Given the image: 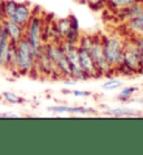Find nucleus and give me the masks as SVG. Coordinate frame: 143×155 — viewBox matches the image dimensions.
Here are the masks:
<instances>
[{
	"mask_svg": "<svg viewBox=\"0 0 143 155\" xmlns=\"http://www.w3.org/2000/svg\"><path fill=\"white\" fill-rule=\"evenodd\" d=\"M115 72L122 75H126V77L143 74V65L138 54V47L133 44L131 39L125 41L123 60L121 64H119L115 68Z\"/></svg>",
	"mask_w": 143,
	"mask_h": 155,
	"instance_id": "f257e3e1",
	"label": "nucleus"
},
{
	"mask_svg": "<svg viewBox=\"0 0 143 155\" xmlns=\"http://www.w3.org/2000/svg\"><path fill=\"white\" fill-rule=\"evenodd\" d=\"M17 75H33L36 71V58L33 53L30 43L25 37L16 45Z\"/></svg>",
	"mask_w": 143,
	"mask_h": 155,
	"instance_id": "f03ea898",
	"label": "nucleus"
},
{
	"mask_svg": "<svg viewBox=\"0 0 143 155\" xmlns=\"http://www.w3.org/2000/svg\"><path fill=\"white\" fill-rule=\"evenodd\" d=\"M26 38L30 43L33 53L35 58H37L42 54L44 48V21L40 14H34L29 20V23L26 25Z\"/></svg>",
	"mask_w": 143,
	"mask_h": 155,
	"instance_id": "7ed1b4c3",
	"label": "nucleus"
},
{
	"mask_svg": "<svg viewBox=\"0 0 143 155\" xmlns=\"http://www.w3.org/2000/svg\"><path fill=\"white\" fill-rule=\"evenodd\" d=\"M44 51L47 56L50 58V61L56 65L62 79L72 80L70 62L62 46V41L61 42H46L44 44Z\"/></svg>",
	"mask_w": 143,
	"mask_h": 155,
	"instance_id": "20e7f679",
	"label": "nucleus"
},
{
	"mask_svg": "<svg viewBox=\"0 0 143 155\" xmlns=\"http://www.w3.org/2000/svg\"><path fill=\"white\" fill-rule=\"evenodd\" d=\"M89 53L94 60L96 70L98 72V75L106 78H112L113 74H115V69L108 63L107 58L105 56L104 47H103V36L94 35L93 45L89 50Z\"/></svg>",
	"mask_w": 143,
	"mask_h": 155,
	"instance_id": "39448f33",
	"label": "nucleus"
},
{
	"mask_svg": "<svg viewBox=\"0 0 143 155\" xmlns=\"http://www.w3.org/2000/svg\"><path fill=\"white\" fill-rule=\"evenodd\" d=\"M125 41L119 36H103V47L108 63L115 69L123 60Z\"/></svg>",
	"mask_w": 143,
	"mask_h": 155,
	"instance_id": "423d86ee",
	"label": "nucleus"
},
{
	"mask_svg": "<svg viewBox=\"0 0 143 155\" xmlns=\"http://www.w3.org/2000/svg\"><path fill=\"white\" fill-rule=\"evenodd\" d=\"M62 46L66 53V56L68 58L70 66V79L76 81H83L87 80L85 73L83 72L79 64V58H78V46L75 44H70L65 41H62Z\"/></svg>",
	"mask_w": 143,
	"mask_h": 155,
	"instance_id": "0eeeda50",
	"label": "nucleus"
},
{
	"mask_svg": "<svg viewBox=\"0 0 143 155\" xmlns=\"http://www.w3.org/2000/svg\"><path fill=\"white\" fill-rule=\"evenodd\" d=\"M36 10V7L34 5L29 2V1H23V2H18L16 12L10 19L12 21L17 23L18 25H21L23 27H26V25L29 23L31 17L34 16Z\"/></svg>",
	"mask_w": 143,
	"mask_h": 155,
	"instance_id": "6e6552de",
	"label": "nucleus"
},
{
	"mask_svg": "<svg viewBox=\"0 0 143 155\" xmlns=\"http://www.w3.org/2000/svg\"><path fill=\"white\" fill-rule=\"evenodd\" d=\"M78 58H79V64L83 72L85 73L87 79H96L100 78L98 72L96 70V66L94 63V60L89 50L78 47Z\"/></svg>",
	"mask_w": 143,
	"mask_h": 155,
	"instance_id": "1a4fd4ad",
	"label": "nucleus"
},
{
	"mask_svg": "<svg viewBox=\"0 0 143 155\" xmlns=\"http://www.w3.org/2000/svg\"><path fill=\"white\" fill-rule=\"evenodd\" d=\"M2 29L9 37L10 42L14 44H17L26 36V27L18 25L11 19H7V18L2 19Z\"/></svg>",
	"mask_w": 143,
	"mask_h": 155,
	"instance_id": "9d476101",
	"label": "nucleus"
},
{
	"mask_svg": "<svg viewBox=\"0 0 143 155\" xmlns=\"http://www.w3.org/2000/svg\"><path fill=\"white\" fill-rule=\"evenodd\" d=\"M143 14V0H140L135 4L131 5L130 7L125 8V9H122L119 12V17L121 18L122 21H128L130 19H133V18H136Z\"/></svg>",
	"mask_w": 143,
	"mask_h": 155,
	"instance_id": "9b49d317",
	"label": "nucleus"
},
{
	"mask_svg": "<svg viewBox=\"0 0 143 155\" xmlns=\"http://www.w3.org/2000/svg\"><path fill=\"white\" fill-rule=\"evenodd\" d=\"M10 39L2 29L0 33V68L6 69L7 68V60L10 48Z\"/></svg>",
	"mask_w": 143,
	"mask_h": 155,
	"instance_id": "f8f14e48",
	"label": "nucleus"
},
{
	"mask_svg": "<svg viewBox=\"0 0 143 155\" xmlns=\"http://www.w3.org/2000/svg\"><path fill=\"white\" fill-rule=\"evenodd\" d=\"M124 26L126 27L131 36L143 35V14L139 17H136V18L125 21Z\"/></svg>",
	"mask_w": 143,
	"mask_h": 155,
	"instance_id": "ddd939ff",
	"label": "nucleus"
},
{
	"mask_svg": "<svg viewBox=\"0 0 143 155\" xmlns=\"http://www.w3.org/2000/svg\"><path fill=\"white\" fill-rule=\"evenodd\" d=\"M56 31H57L58 37L61 41H64L67 34L70 31V18L65 17V18H61L56 21Z\"/></svg>",
	"mask_w": 143,
	"mask_h": 155,
	"instance_id": "4468645a",
	"label": "nucleus"
},
{
	"mask_svg": "<svg viewBox=\"0 0 143 155\" xmlns=\"http://www.w3.org/2000/svg\"><path fill=\"white\" fill-rule=\"evenodd\" d=\"M138 1H140V0H107L106 1V7L110 10L119 12L120 10L130 7L131 5L135 4Z\"/></svg>",
	"mask_w": 143,
	"mask_h": 155,
	"instance_id": "2eb2a0df",
	"label": "nucleus"
},
{
	"mask_svg": "<svg viewBox=\"0 0 143 155\" xmlns=\"http://www.w3.org/2000/svg\"><path fill=\"white\" fill-rule=\"evenodd\" d=\"M1 96H2V99L10 105H23L26 101L25 98H23L21 96H18V94H16L15 92H11V91H5V92L1 93Z\"/></svg>",
	"mask_w": 143,
	"mask_h": 155,
	"instance_id": "dca6fc26",
	"label": "nucleus"
},
{
	"mask_svg": "<svg viewBox=\"0 0 143 155\" xmlns=\"http://www.w3.org/2000/svg\"><path fill=\"white\" fill-rule=\"evenodd\" d=\"M139 91L138 87H125L121 90L119 94H117V99L122 102H126V101L131 100L132 97Z\"/></svg>",
	"mask_w": 143,
	"mask_h": 155,
	"instance_id": "f3484780",
	"label": "nucleus"
},
{
	"mask_svg": "<svg viewBox=\"0 0 143 155\" xmlns=\"http://www.w3.org/2000/svg\"><path fill=\"white\" fill-rule=\"evenodd\" d=\"M18 1L16 0H4V6H2V10H4V18L10 19L16 12Z\"/></svg>",
	"mask_w": 143,
	"mask_h": 155,
	"instance_id": "a211bd4d",
	"label": "nucleus"
},
{
	"mask_svg": "<svg viewBox=\"0 0 143 155\" xmlns=\"http://www.w3.org/2000/svg\"><path fill=\"white\" fill-rule=\"evenodd\" d=\"M108 114L111 116H114V117H132L139 115L135 111V109H130V108H114V109H111Z\"/></svg>",
	"mask_w": 143,
	"mask_h": 155,
	"instance_id": "6ab92c4d",
	"label": "nucleus"
},
{
	"mask_svg": "<svg viewBox=\"0 0 143 155\" xmlns=\"http://www.w3.org/2000/svg\"><path fill=\"white\" fill-rule=\"evenodd\" d=\"M122 85H123V82L121 80L114 79V78H110L107 81L102 84V89L107 90V91H113V90H117L122 88Z\"/></svg>",
	"mask_w": 143,
	"mask_h": 155,
	"instance_id": "aec40b11",
	"label": "nucleus"
},
{
	"mask_svg": "<svg viewBox=\"0 0 143 155\" xmlns=\"http://www.w3.org/2000/svg\"><path fill=\"white\" fill-rule=\"evenodd\" d=\"M93 42H94V35L83 34V35H81V38H79V42H78L77 46L89 51L91 47H92V45H93Z\"/></svg>",
	"mask_w": 143,
	"mask_h": 155,
	"instance_id": "412c9836",
	"label": "nucleus"
},
{
	"mask_svg": "<svg viewBox=\"0 0 143 155\" xmlns=\"http://www.w3.org/2000/svg\"><path fill=\"white\" fill-rule=\"evenodd\" d=\"M84 1H86L92 9L98 10V9H102L103 7H106V1L107 0H84Z\"/></svg>",
	"mask_w": 143,
	"mask_h": 155,
	"instance_id": "4be33fe9",
	"label": "nucleus"
},
{
	"mask_svg": "<svg viewBox=\"0 0 143 155\" xmlns=\"http://www.w3.org/2000/svg\"><path fill=\"white\" fill-rule=\"evenodd\" d=\"M133 42V44L135 45L139 50H141L143 52V35H140V36H131V38H130Z\"/></svg>",
	"mask_w": 143,
	"mask_h": 155,
	"instance_id": "5701e85b",
	"label": "nucleus"
},
{
	"mask_svg": "<svg viewBox=\"0 0 143 155\" xmlns=\"http://www.w3.org/2000/svg\"><path fill=\"white\" fill-rule=\"evenodd\" d=\"M72 94H73L74 97L78 98H87L92 96V93L89 92V91H84V90H73Z\"/></svg>",
	"mask_w": 143,
	"mask_h": 155,
	"instance_id": "b1692460",
	"label": "nucleus"
},
{
	"mask_svg": "<svg viewBox=\"0 0 143 155\" xmlns=\"http://www.w3.org/2000/svg\"><path fill=\"white\" fill-rule=\"evenodd\" d=\"M2 6H4V0H0V20L4 19V10H2Z\"/></svg>",
	"mask_w": 143,
	"mask_h": 155,
	"instance_id": "393cba45",
	"label": "nucleus"
},
{
	"mask_svg": "<svg viewBox=\"0 0 143 155\" xmlns=\"http://www.w3.org/2000/svg\"><path fill=\"white\" fill-rule=\"evenodd\" d=\"M138 54H139L140 60H141V62H142V65H143V52L141 50H139V48H138Z\"/></svg>",
	"mask_w": 143,
	"mask_h": 155,
	"instance_id": "a878e982",
	"label": "nucleus"
},
{
	"mask_svg": "<svg viewBox=\"0 0 143 155\" xmlns=\"http://www.w3.org/2000/svg\"><path fill=\"white\" fill-rule=\"evenodd\" d=\"M19 115L18 114H8V118H18Z\"/></svg>",
	"mask_w": 143,
	"mask_h": 155,
	"instance_id": "bb28decb",
	"label": "nucleus"
},
{
	"mask_svg": "<svg viewBox=\"0 0 143 155\" xmlns=\"http://www.w3.org/2000/svg\"><path fill=\"white\" fill-rule=\"evenodd\" d=\"M2 100H4V99H2V96L0 94V101H2Z\"/></svg>",
	"mask_w": 143,
	"mask_h": 155,
	"instance_id": "cd10ccee",
	"label": "nucleus"
}]
</instances>
